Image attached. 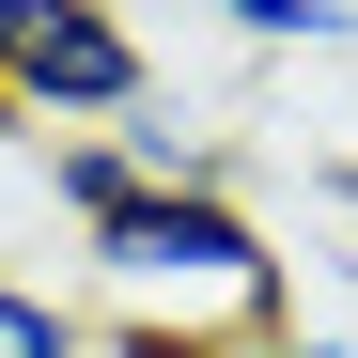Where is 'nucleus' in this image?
<instances>
[{
	"instance_id": "423d86ee",
	"label": "nucleus",
	"mask_w": 358,
	"mask_h": 358,
	"mask_svg": "<svg viewBox=\"0 0 358 358\" xmlns=\"http://www.w3.org/2000/svg\"><path fill=\"white\" fill-rule=\"evenodd\" d=\"M327 296H343V343H358V234H343V250H327Z\"/></svg>"
},
{
	"instance_id": "39448f33",
	"label": "nucleus",
	"mask_w": 358,
	"mask_h": 358,
	"mask_svg": "<svg viewBox=\"0 0 358 358\" xmlns=\"http://www.w3.org/2000/svg\"><path fill=\"white\" fill-rule=\"evenodd\" d=\"M203 16L250 47H358V0H203Z\"/></svg>"
},
{
	"instance_id": "6e6552de",
	"label": "nucleus",
	"mask_w": 358,
	"mask_h": 358,
	"mask_svg": "<svg viewBox=\"0 0 358 358\" xmlns=\"http://www.w3.org/2000/svg\"><path fill=\"white\" fill-rule=\"evenodd\" d=\"M218 358H296V327H280V343H218Z\"/></svg>"
},
{
	"instance_id": "f03ea898",
	"label": "nucleus",
	"mask_w": 358,
	"mask_h": 358,
	"mask_svg": "<svg viewBox=\"0 0 358 358\" xmlns=\"http://www.w3.org/2000/svg\"><path fill=\"white\" fill-rule=\"evenodd\" d=\"M0 109L16 125L109 141L156 109V47L125 31V0H0Z\"/></svg>"
},
{
	"instance_id": "20e7f679",
	"label": "nucleus",
	"mask_w": 358,
	"mask_h": 358,
	"mask_svg": "<svg viewBox=\"0 0 358 358\" xmlns=\"http://www.w3.org/2000/svg\"><path fill=\"white\" fill-rule=\"evenodd\" d=\"M0 358H94V312H78V296H47V280H16V265H0Z\"/></svg>"
},
{
	"instance_id": "0eeeda50",
	"label": "nucleus",
	"mask_w": 358,
	"mask_h": 358,
	"mask_svg": "<svg viewBox=\"0 0 358 358\" xmlns=\"http://www.w3.org/2000/svg\"><path fill=\"white\" fill-rule=\"evenodd\" d=\"M296 358H358V343H343V327H296Z\"/></svg>"
},
{
	"instance_id": "1a4fd4ad",
	"label": "nucleus",
	"mask_w": 358,
	"mask_h": 358,
	"mask_svg": "<svg viewBox=\"0 0 358 358\" xmlns=\"http://www.w3.org/2000/svg\"><path fill=\"white\" fill-rule=\"evenodd\" d=\"M0 156H16V109H0Z\"/></svg>"
},
{
	"instance_id": "f257e3e1",
	"label": "nucleus",
	"mask_w": 358,
	"mask_h": 358,
	"mask_svg": "<svg viewBox=\"0 0 358 358\" xmlns=\"http://www.w3.org/2000/svg\"><path fill=\"white\" fill-rule=\"evenodd\" d=\"M78 265L109 296V327H156V343H187V358L296 327V250L234 187H141L109 234H78Z\"/></svg>"
},
{
	"instance_id": "7ed1b4c3",
	"label": "nucleus",
	"mask_w": 358,
	"mask_h": 358,
	"mask_svg": "<svg viewBox=\"0 0 358 358\" xmlns=\"http://www.w3.org/2000/svg\"><path fill=\"white\" fill-rule=\"evenodd\" d=\"M141 187H156V171H141L125 141H47V203H63L78 234H109V218H125Z\"/></svg>"
}]
</instances>
